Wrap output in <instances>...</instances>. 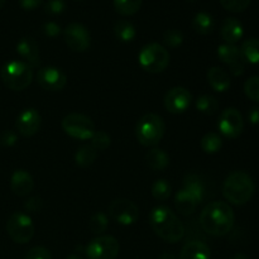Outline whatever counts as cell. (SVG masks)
Listing matches in <instances>:
<instances>
[{"label": "cell", "instance_id": "obj_9", "mask_svg": "<svg viewBox=\"0 0 259 259\" xmlns=\"http://www.w3.org/2000/svg\"><path fill=\"white\" fill-rule=\"evenodd\" d=\"M120 250L119 242L111 235H99L86 247L89 259H116Z\"/></svg>", "mask_w": 259, "mask_h": 259}, {"label": "cell", "instance_id": "obj_30", "mask_svg": "<svg viewBox=\"0 0 259 259\" xmlns=\"http://www.w3.org/2000/svg\"><path fill=\"white\" fill-rule=\"evenodd\" d=\"M142 2L143 0H113V4L116 13L124 17H129L141 9Z\"/></svg>", "mask_w": 259, "mask_h": 259}, {"label": "cell", "instance_id": "obj_47", "mask_svg": "<svg viewBox=\"0 0 259 259\" xmlns=\"http://www.w3.org/2000/svg\"><path fill=\"white\" fill-rule=\"evenodd\" d=\"M161 259H174V255L172 254H163Z\"/></svg>", "mask_w": 259, "mask_h": 259}, {"label": "cell", "instance_id": "obj_46", "mask_svg": "<svg viewBox=\"0 0 259 259\" xmlns=\"http://www.w3.org/2000/svg\"><path fill=\"white\" fill-rule=\"evenodd\" d=\"M232 259H248V257L245 254H243V253H238V254L233 255Z\"/></svg>", "mask_w": 259, "mask_h": 259}, {"label": "cell", "instance_id": "obj_35", "mask_svg": "<svg viewBox=\"0 0 259 259\" xmlns=\"http://www.w3.org/2000/svg\"><path fill=\"white\" fill-rule=\"evenodd\" d=\"M244 93L250 100L259 103V76H253L245 81Z\"/></svg>", "mask_w": 259, "mask_h": 259}, {"label": "cell", "instance_id": "obj_26", "mask_svg": "<svg viewBox=\"0 0 259 259\" xmlns=\"http://www.w3.org/2000/svg\"><path fill=\"white\" fill-rule=\"evenodd\" d=\"M184 189H186L190 194L194 195L199 202H202L205 197V186L204 182L200 180L197 175H187L184 179Z\"/></svg>", "mask_w": 259, "mask_h": 259}, {"label": "cell", "instance_id": "obj_49", "mask_svg": "<svg viewBox=\"0 0 259 259\" xmlns=\"http://www.w3.org/2000/svg\"><path fill=\"white\" fill-rule=\"evenodd\" d=\"M187 2H195V0H187Z\"/></svg>", "mask_w": 259, "mask_h": 259}, {"label": "cell", "instance_id": "obj_29", "mask_svg": "<svg viewBox=\"0 0 259 259\" xmlns=\"http://www.w3.org/2000/svg\"><path fill=\"white\" fill-rule=\"evenodd\" d=\"M200 144H201V148L205 153L214 154L222 149L223 139L218 133L210 132V133H206L204 137H202L201 143Z\"/></svg>", "mask_w": 259, "mask_h": 259}, {"label": "cell", "instance_id": "obj_40", "mask_svg": "<svg viewBox=\"0 0 259 259\" xmlns=\"http://www.w3.org/2000/svg\"><path fill=\"white\" fill-rule=\"evenodd\" d=\"M18 141V137L17 133L13 131H4L2 134H0V144L5 147H12L17 143Z\"/></svg>", "mask_w": 259, "mask_h": 259}, {"label": "cell", "instance_id": "obj_12", "mask_svg": "<svg viewBox=\"0 0 259 259\" xmlns=\"http://www.w3.org/2000/svg\"><path fill=\"white\" fill-rule=\"evenodd\" d=\"M63 38L66 45L75 52H85L90 47V32L81 23L68 24L63 30Z\"/></svg>", "mask_w": 259, "mask_h": 259}, {"label": "cell", "instance_id": "obj_37", "mask_svg": "<svg viewBox=\"0 0 259 259\" xmlns=\"http://www.w3.org/2000/svg\"><path fill=\"white\" fill-rule=\"evenodd\" d=\"M252 0H220L223 8L232 13H242L249 7Z\"/></svg>", "mask_w": 259, "mask_h": 259}, {"label": "cell", "instance_id": "obj_34", "mask_svg": "<svg viewBox=\"0 0 259 259\" xmlns=\"http://www.w3.org/2000/svg\"><path fill=\"white\" fill-rule=\"evenodd\" d=\"M91 146L95 148V151H105L110 146V136L104 131H95L94 136L91 137Z\"/></svg>", "mask_w": 259, "mask_h": 259}, {"label": "cell", "instance_id": "obj_44", "mask_svg": "<svg viewBox=\"0 0 259 259\" xmlns=\"http://www.w3.org/2000/svg\"><path fill=\"white\" fill-rule=\"evenodd\" d=\"M248 119H249L250 124L253 125H258L259 124V108H253L248 114Z\"/></svg>", "mask_w": 259, "mask_h": 259}, {"label": "cell", "instance_id": "obj_18", "mask_svg": "<svg viewBox=\"0 0 259 259\" xmlns=\"http://www.w3.org/2000/svg\"><path fill=\"white\" fill-rule=\"evenodd\" d=\"M10 189L17 196H27L34 189L33 177L24 169H17L10 179Z\"/></svg>", "mask_w": 259, "mask_h": 259}, {"label": "cell", "instance_id": "obj_1", "mask_svg": "<svg viewBox=\"0 0 259 259\" xmlns=\"http://www.w3.org/2000/svg\"><path fill=\"white\" fill-rule=\"evenodd\" d=\"M235 217L233 209L223 201L210 202L201 211L200 224L204 232L212 237H224L234 225Z\"/></svg>", "mask_w": 259, "mask_h": 259}, {"label": "cell", "instance_id": "obj_33", "mask_svg": "<svg viewBox=\"0 0 259 259\" xmlns=\"http://www.w3.org/2000/svg\"><path fill=\"white\" fill-rule=\"evenodd\" d=\"M108 217L104 212H96L95 215L91 217L90 222H89V228L94 234H103L108 229Z\"/></svg>", "mask_w": 259, "mask_h": 259}, {"label": "cell", "instance_id": "obj_11", "mask_svg": "<svg viewBox=\"0 0 259 259\" xmlns=\"http://www.w3.org/2000/svg\"><path fill=\"white\" fill-rule=\"evenodd\" d=\"M109 215L111 219L121 225H133L139 218V210L132 201L126 199H116L109 205Z\"/></svg>", "mask_w": 259, "mask_h": 259}, {"label": "cell", "instance_id": "obj_38", "mask_svg": "<svg viewBox=\"0 0 259 259\" xmlns=\"http://www.w3.org/2000/svg\"><path fill=\"white\" fill-rule=\"evenodd\" d=\"M66 10L65 0H48L45 4V12L48 15H60Z\"/></svg>", "mask_w": 259, "mask_h": 259}, {"label": "cell", "instance_id": "obj_43", "mask_svg": "<svg viewBox=\"0 0 259 259\" xmlns=\"http://www.w3.org/2000/svg\"><path fill=\"white\" fill-rule=\"evenodd\" d=\"M20 7L25 10L37 9L40 4H43V0H18Z\"/></svg>", "mask_w": 259, "mask_h": 259}, {"label": "cell", "instance_id": "obj_32", "mask_svg": "<svg viewBox=\"0 0 259 259\" xmlns=\"http://www.w3.org/2000/svg\"><path fill=\"white\" fill-rule=\"evenodd\" d=\"M172 187L167 180L161 179L157 180L153 185H152V195L158 201H166L169 196H171Z\"/></svg>", "mask_w": 259, "mask_h": 259}, {"label": "cell", "instance_id": "obj_23", "mask_svg": "<svg viewBox=\"0 0 259 259\" xmlns=\"http://www.w3.org/2000/svg\"><path fill=\"white\" fill-rule=\"evenodd\" d=\"M192 28L195 32L201 35H207L212 33L215 28V20L210 13L200 12L192 19Z\"/></svg>", "mask_w": 259, "mask_h": 259}, {"label": "cell", "instance_id": "obj_50", "mask_svg": "<svg viewBox=\"0 0 259 259\" xmlns=\"http://www.w3.org/2000/svg\"><path fill=\"white\" fill-rule=\"evenodd\" d=\"M77 2H82V0H77Z\"/></svg>", "mask_w": 259, "mask_h": 259}, {"label": "cell", "instance_id": "obj_36", "mask_svg": "<svg viewBox=\"0 0 259 259\" xmlns=\"http://www.w3.org/2000/svg\"><path fill=\"white\" fill-rule=\"evenodd\" d=\"M163 40L168 47L177 48L184 42V34L179 29H168L164 32Z\"/></svg>", "mask_w": 259, "mask_h": 259}, {"label": "cell", "instance_id": "obj_16", "mask_svg": "<svg viewBox=\"0 0 259 259\" xmlns=\"http://www.w3.org/2000/svg\"><path fill=\"white\" fill-rule=\"evenodd\" d=\"M40 125H42L40 114L33 108L24 109L18 115L17 121H15V129L23 137H33L34 134H37L39 132Z\"/></svg>", "mask_w": 259, "mask_h": 259}, {"label": "cell", "instance_id": "obj_48", "mask_svg": "<svg viewBox=\"0 0 259 259\" xmlns=\"http://www.w3.org/2000/svg\"><path fill=\"white\" fill-rule=\"evenodd\" d=\"M4 4H5V0H0V9L4 7Z\"/></svg>", "mask_w": 259, "mask_h": 259}, {"label": "cell", "instance_id": "obj_28", "mask_svg": "<svg viewBox=\"0 0 259 259\" xmlns=\"http://www.w3.org/2000/svg\"><path fill=\"white\" fill-rule=\"evenodd\" d=\"M96 157H98V151H95L91 144H86V146L80 147L75 154V162L78 167H85L91 166L95 162Z\"/></svg>", "mask_w": 259, "mask_h": 259}, {"label": "cell", "instance_id": "obj_20", "mask_svg": "<svg viewBox=\"0 0 259 259\" xmlns=\"http://www.w3.org/2000/svg\"><path fill=\"white\" fill-rule=\"evenodd\" d=\"M210 248L200 240L186 243L180 252V259H210Z\"/></svg>", "mask_w": 259, "mask_h": 259}, {"label": "cell", "instance_id": "obj_6", "mask_svg": "<svg viewBox=\"0 0 259 259\" xmlns=\"http://www.w3.org/2000/svg\"><path fill=\"white\" fill-rule=\"evenodd\" d=\"M141 67L149 73L163 72L169 65V52L159 43H149L138 55Z\"/></svg>", "mask_w": 259, "mask_h": 259}, {"label": "cell", "instance_id": "obj_42", "mask_svg": "<svg viewBox=\"0 0 259 259\" xmlns=\"http://www.w3.org/2000/svg\"><path fill=\"white\" fill-rule=\"evenodd\" d=\"M24 207L27 211L37 212L39 211L40 207H42V201H40V199H38V197H32V199H29L25 202Z\"/></svg>", "mask_w": 259, "mask_h": 259}, {"label": "cell", "instance_id": "obj_3", "mask_svg": "<svg viewBox=\"0 0 259 259\" xmlns=\"http://www.w3.org/2000/svg\"><path fill=\"white\" fill-rule=\"evenodd\" d=\"M254 181L244 171H234L228 175L223 184V195L233 205L247 204L254 195Z\"/></svg>", "mask_w": 259, "mask_h": 259}, {"label": "cell", "instance_id": "obj_10", "mask_svg": "<svg viewBox=\"0 0 259 259\" xmlns=\"http://www.w3.org/2000/svg\"><path fill=\"white\" fill-rule=\"evenodd\" d=\"M218 128L222 136L228 139H235L243 133L244 120L240 111L235 108H228L220 114Z\"/></svg>", "mask_w": 259, "mask_h": 259}, {"label": "cell", "instance_id": "obj_19", "mask_svg": "<svg viewBox=\"0 0 259 259\" xmlns=\"http://www.w3.org/2000/svg\"><path fill=\"white\" fill-rule=\"evenodd\" d=\"M243 34H244V28L239 19L233 17L224 19L220 28V35L227 45H235L242 39Z\"/></svg>", "mask_w": 259, "mask_h": 259}, {"label": "cell", "instance_id": "obj_31", "mask_svg": "<svg viewBox=\"0 0 259 259\" xmlns=\"http://www.w3.org/2000/svg\"><path fill=\"white\" fill-rule=\"evenodd\" d=\"M219 108V103L217 99L211 95H201L196 100V109L202 114L212 115Z\"/></svg>", "mask_w": 259, "mask_h": 259}, {"label": "cell", "instance_id": "obj_13", "mask_svg": "<svg viewBox=\"0 0 259 259\" xmlns=\"http://www.w3.org/2000/svg\"><path fill=\"white\" fill-rule=\"evenodd\" d=\"M37 81L45 90L61 91L67 85V76L60 68L48 66L38 71Z\"/></svg>", "mask_w": 259, "mask_h": 259}, {"label": "cell", "instance_id": "obj_25", "mask_svg": "<svg viewBox=\"0 0 259 259\" xmlns=\"http://www.w3.org/2000/svg\"><path fill=\"white\" fill-rule=\"evenodd\" d=\"M240 53L243 60L252 65H259V39L258 38H249L244 40L240 47Z\"/></svg>", "mask_w": 259, "mask_h": 259}, {"label": "cell", "instance_id": "obj_2", "mask_svg": "<svg viewBox=\"0 0 259 259\" xmlns=\"http://www.w3.org/2000/svg\"><path fill=\"white\" fill-rule=\"evenodd\" d=\"M152 230L167 243H177L184 238L185 228L181 220L166 206H157L149 214Z\"/></svg>", "mask_w": 259, "mask_h": 259}, {"label": "cell", "instance_id": "obj_5", "mask_svg": "<svg viewBox=\"0 0 259 259\" xmlns=\"http://www.w3.org/2000/svg\"><path fill=\"white\" fill-rule=\"evenodd\" d=\"M166 132L163 119L153 113H148L139 119L136 128L137 139L144 147H156L162 141Z\"/></svg>", "mask_w": 259, "mask_h": 259}, {"label": "cell", "instance_id": "obj_22", "mask_svg": "<svg viewBox=\"0 0 259 259\" xmlns=\"http://www.w3.org/2000/svg\"><path fill=\"white\" fill-rule=\"evenodd\" d=\"M207 81H209L210 86L218 93H224V91L229 90L230 85H232L229 75L222 67H217V66L207 71Z\"/></svg>", "mask_w": 259, "mask_h": 259}, {"label": "cell", "instance_id": "obj_21", "mask_svg": "<svg viewBox=\"0 0 259 259\" xmlns=\"http://www.w3.org/2000/svg\"><path fill=\"white\" fill-rule=\"evenodd\" d=\"M200 202L197 201L196 197L192 194H190L186 189L182 187L175 196V205H176V210L184 217H189L192 212L196 210L197 205Z\"/></svg>", "mask_w": 259, "mask_h": 259}, {"label": "cell", "instance_id": "obj_14", "mask_svg": "<svg viewBox=\"0 0 259 259\" xmlns=\"http://www.w3.org/2000/svg\"><path fill=\"white\" fill-rule=\"evenodd\" d=\"M192 95L187 89L176 86L172 88L164 96V108L172 114H181L191 105Z\"/></svg>", "mask_w": 259, "mask_h": 259}, {"label": "cell", "instance_id": "obj_45", "mask_svg": "<svg viewBox=\"0 0 259 259\" xmlns=\"http://www.w3.org/2000/svg\"><path fill=\"white\" fill-rule=\"evenodd\" d=\"M66 259H82V257H81L80 253H72V254L68 255Z\"/></svg>", "mask_w": 259, "mask_h": 259}, {"label": "cell", "instance_id": "obj_27", "mask_svg": "<svg viewBox=\"0 0 259 259\" xmlns=\"http://www.w3.org/2000/svg\"><path fill=\"white\" fill-rule=\"evenodd\" d=\"M114 33L115 37L124 43L132 42L137 35L136 27L128 20H118L114 25Z\"/></svg>", "mask_w": 259, "mask_h": 259}, {"label": "cell", "instance_id": "obj_8", "mask_svg": "<svg viewBox=\"0 0 259 259\" xmlns=\"http://www.w3.org/2000/svg\"><path fill=\"white\" fill-rule=\"evenodd\" d=\"M7 232L13 242L25 244L34 235V224L25 212H14L7 222Z\"/></svg>", "mask_w": 259, "mask_h": 259}, {"label": "cell", "instance_id": "obj_17", "mask_svg": "<svg viewBox=\"0 0 259 259\" xmlns=\"http://www.w3.org/2000/svg\"><path fill=\"white\" fill-rule=\"evenodd\" d=\"M17 52L22 57L23 62L30 67H37L39 65V47L35 39L24 37L17 43Z\"/></svg>", "mask_w": 259, "mask_h": 259}, {"label": "cell", "instance_id": "obj_24", "mask_svg": "<svg viewBox=\"0 0 259 259\" xmlns=\"http://www.w3.org/2000/svg\"><path fill=\"white\" fill-rule=\"evenodd\" d=\"M146 161L149 168H152L153 171H163L169 164V158L167 156V153L159 148L151 149L147 153Z\"/></svg>", "mask_w": 259, "mask_h": 259}, {"label": "cell", "instance_id": "obj_41", "mask_svg": "<svg viewBox=\"0 0 259 259\" xmlns=\"http://www.w3.org/2000/svg\"><path fill=\"white\" fill-rule=\"evenodd\" d=\"M43 33L47 37L55 38L61 33V27L56 22H46L43 24Z\"/></svg>", "mask_w": 259, "mask_h": 259}, {"label": "cell", "instance_id": "obj_4", "mask_svg": "<svg viewBox=\"0 0 259 259\" xmlns=\"http://www.w3.org/2000/svg\"><path fill=\"white\" fill-rule=\"evenodd\" d=\"M3 83L13 91L27 89L33 81V71L30 66L23 61H9L0 70Z\"/></svg>", "mask_w": 259, "mask_h": 259}, {"label": "cell", "instance_id": "obj_39", "mask_svg": "<svg viewBox=\"0 0 259 259\" xmlns=\"http://www.w3.org/2000/svg\"><path fill=\"white\" fill-rule=\"evenodd\" d=\"M24 259H51V253L45 247H34L25 254Z\"/></svg>", "mask_w": 259, "mask_h": 259}, {"label": "cell", "instance_id": "obj_7", "mask_svg": "<svg viewBox=\"0 0 259 259\" xmlns=\"http://www.w3.org/2000/svg\"><path fill=\"white\" fill-rule=\"evenodd\" d=\"M63 132L68 137L78 141H88L95 133V125L89 116L78 113H71L62 119Z\"/></svg>", "mask_w": 259, "mask_h": 259}, {"label": "cell", "instance_id": "obj_15", "mask_svg": "<svg viewBox=\"0 0 259 259\" xmlns=\"http://www.w3.org/2000/svg\"><path fill=\"white\" fill-rule=\"evenodd\" d=\"M218 56L220 61L230 68V72L234 76H240L244 72L245 61L240 53V48L235 45H224L218 47Z\"/></svg>", "mask_w": 259, "mask_h": 259}]
</instances>
